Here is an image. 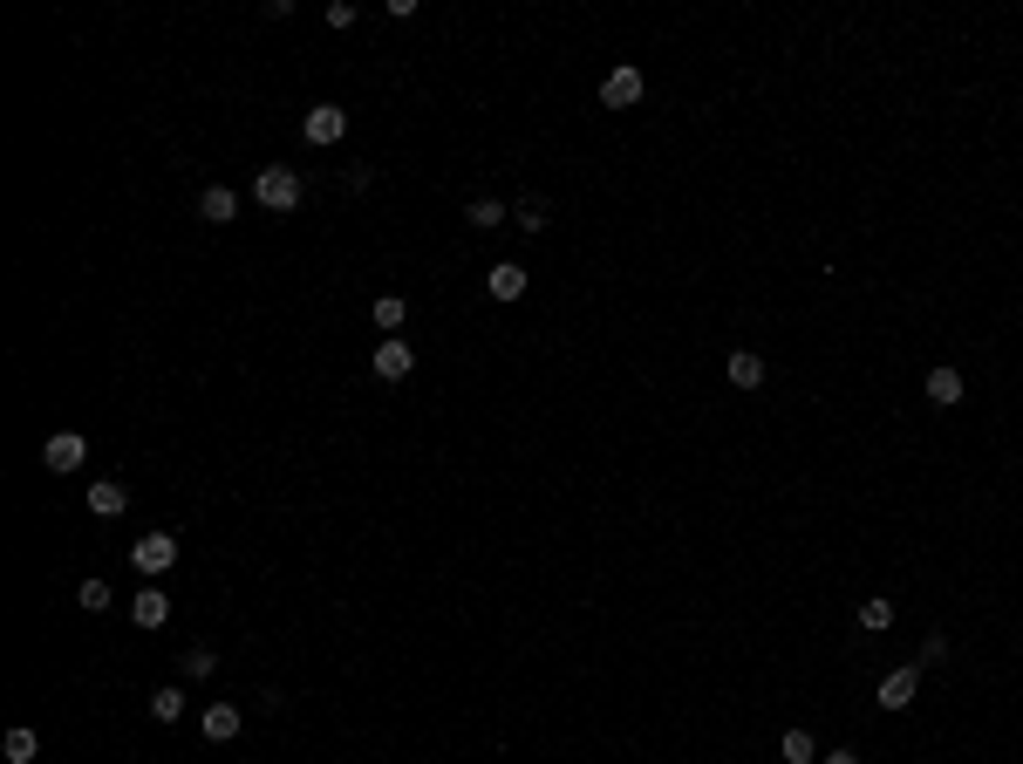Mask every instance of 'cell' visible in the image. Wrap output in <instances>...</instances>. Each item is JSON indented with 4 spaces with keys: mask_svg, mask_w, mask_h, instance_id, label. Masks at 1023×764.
I'll return each instance as SVG.
<instances>
[{
    "mask_svg": "<svg viewBox=\"0 0 1023 764\" xmlns=\"http://www.w3.org/2000/svg\"><path fill=\"white\" fill-rule=\"evenodd\" d=\"M253 198H260V212H294L301 205V178L287 164H266L260 178H253Z\"/></svg>",
    "mask_w": 1023,
    "mask_h": 764,
    "instance_id": "6da1fadb",
    "label": "cell"
},
{
    "mask_svg": "<svg viewBox=\"0 0 1023 764\" xmlns=\"http://www.w3.org/2000/svg\"><path fill=\"white\" fill-rule=\"evenodd\" d=\"M171 560H178V539H171V533H144V539H130V567L144 573V580H151V573H164Z\"/></svg>",
    "mask_w": 1023,
    "mask_h": 764,
    "instance_id": "7a4b0ae2",
    "label": "cell"
},
{
    "mask_svg": "<svg viewBox=\"0 0 1023 764\" xmlns=\"http://www.w3.org/2000/svg\"><path fill=\"white\" fill-rule=\"evenodd\" d=\"M301 130H307V144H341V137H348V110H335V103H314Z\"/></svg>",
    "mask_w": 1023,
    "mask_h": 764,
    "instance_id": "3957f363",
    "label": "cell"
},
{
    "mask_svg": "<svg viewBox=\"0 0 1023 764\" xmlns=\"http://www.w3.org/2000/svg\"><path fill=\"white\" fill-rule=\"evenodd\" d=\"M130 621H137L144 635H151V628H164V621H171V594H157L151 580H144V594L130 601Z\"/></svg>",
    "mask_w": 1023,
    "mask_h": 764,
    "instance_id": "277c9868",
    "label": "cell"
},
{
    "mask_svg": "<svg viewBox=\"0 0 1023 764\" xmlns=\"http://www.w3.org/2000/svg\"><path fill=\"white\" fill-rule=\"evenodd\" d=\"M601 103L607 110H628V103H642V69H614L601 82Z\"/></svg>",
    "mask_w": 1023,
    "mask_h": 764,
    "instance_id": "5b68a950",
    "label": "cell"
},
{
    "mask_svg": "<svg viewBox=\"0 0 1023 764\" xmlns=\"http://www.w3.org/2000/svg\"><path fill=\"white\" fill-rule=\"evenodd\" d=\"M82 451H89V444H82L76 430H55V437H48V451H41V464H48V471H76Z\"/></svg>",
    "mask_w": 1023,
    "mask_h": 764,
    "instance_id": "8992f818",
    "label": "cell"
},
{
    "mask_svg": "<svg viewBox=\"0 0 1023 764\" xmlns=\"http://www.w3.org/2000/svg\"><path fill=\"white\" fill-rule=\"evenodd\" d=\"M232 212H239V191L205 185V198H198V219H205V226H232Z\"/></svg>",
    "mask_w": 1023,
    "mask_h": 764,
    "instance_id": "52a82bcc",
    "label": "cell"
},
{
    "mask_svg": "<svg viewBox=\"0 0 1023 764\" xmlns=\"http://www.w3.org/2000/svg\"><path fill=\"white\" fill-rule=\"evenodd\" d=\"M914 683H921V669H914V662H908V669H894V676L880 683V710H908V703H914Z\"/></svg>",
    "mask_w": 1023,
    "mask_h": 764,
    "instance_id": "ba28073f",
    "label": "cell"
},
{
    "mask_svg": "<svg viewBox=\"0 0 1023 764\" xmlns=\"http://www.w3.org/2000/svg\"><path fill=\"white\" fill-rule=\"evenodd\" d=\"M410 369H417V355H410L403 342H382V348H376V376H382V382H403Z\"/></svg>",
    "mask_w": 1023,
    "mask_h": 764,
    "instance_id": "9c48e42d",
    "label": "cell"
},
{
    "mask_svg": "<svg viewBox=\"0 0 1023 764\" xmlns=\"http://www.w3.org/2000/svg\"><path fill=\"white\" fill-rule=\"evenodd\" d=\"M123 505H130V492H123L116 478H96V485H89V512H96V519H116Z\"/></svg>",
    "mask_w": 1023,
    "mask_h": 764,
    "instance_id": "30bf717a",
    "label": "cell"
},
{
    "mask_svg": "<svg viewBox=\"0 0 1023 764\" xmlns=\"http://www.w3.org/2000/svg\"><path fill=\"white\" fill-rule=\"evenodd\" d=\"M205 737H212V744H232V737H239V703H212V710H205Z\"/></svg>",
    "mask_w": 1023,
    "mask_h": 764,
    "instance_id": "8fae6325",
    "label": "cell"
},
{
    "mask_svg": "<svg viewBox=\"0 0 1023 764\" xmlns=\"http://www.w3.org/2000/svg\"><path fill=\"white\" fill-rule=\"evenodd\" d=\"M151 717H157V724H178V717H185V689L164 683V689L151 696Z\"/></svg>",
    "mask_w": 1023,
    "mask_h": 764,
    "instance_id": "7c38bea8",
    "label": "cell"
},
{
    "mask_svg": "<svg viewBox=\"0 0 1023 764\" xmlns=\"http://www.w3.org/2000/svg\"><path fill=\"white\" fill-rule=\"evenodd\" d=\"M492 294H498V301H519V294H526V267H512V260L492 267Z\"/></svg>",
    "mask_w": 1023,
    "mask_h": 764,
    "instance_id": "4fadbf2b",
    "label": "cell"
},
{
    "mask_svg": "<svg viewBox=\"0 0 1023 764\" xmlns=\"http://www.w3.org/2000/svg\"><path fill=\"white\" fill-rule=\"evenodd\" d=\"M928 396H935V403H962V369H935V376H928Z\"/></svg>",
    "mask_w": 1023,
    "mask_h": 764,
    "instance_id": "5bb4252c",
    "label": "cell"
},
{
    "mask_svg": "<svg viewBox=\"0 0 1023 764\" xmlns=\"http://www.w3.org/2000/svg\"><path fill=\"white\" fill-rule=\"evenodd\" d=\"M0 751H7V764H28L41 751V737H35V730H7V744H0Z\"/></svg>",
    "mask_w": 1023,
    "mask_h": 764,
    "instance_id": "9a60e30c",
    "label": "cell"
},
{
    "mask_svg": "<svg viewBox=\"0 0 1023 764\" xmlns=\"http://www.w3.org/2000/svg\"><path fill=\"white\" fill-rule=\"evenodd\" d=\"M730 382H737V389H758L764 362H758V355H730Z\"/></svg>",
    "mask_w": 1023,
    "mask_h": 764,
    "instance_id": "2e32d148",
    "label": "cell"
},
{
    "mask_svg": "<svg viewBox=\"0 0 1023 764\" xmlns=\"http://www.w3.org/2000/svg\"><path fill=\"white\" fill-rule=\"evenodd\" d=\"M860 628H873V635L894 628V601H860Z\"/></svg>",
    "mask_w": 1023,
    "mask_h": 764,
    "instance_id": "e0dca14e",
    "label": "cell"
},
{
    "mask_svg": "<svg viewBox=\"0 0 1023 764\" xmlns=\"http://www.w3.org/2000/svg\"><path fill=\"white\" fill-rule=\"evenodd\" d=\"M76 601H82L89 614H103V608H110V587H103V580H82V587H76Z\"/></svg>",
    "mask_w": 1023,
    "mask_h": 764,
    "instance_id": "ac0fdd59",
    "label": "cell"
},
{
    "mask_svg": "<svg viewBox=\"0 0 1023 764\" xmlns=\"http://www.w3.org/2000/svg\"><path fill=\"white\" fill-rule=\"evenodd\" d=\"M403 314H410V307L396 301V294H382V301H376V328H403Z\"/></svg>",
    "mask_w": 1023,
    "mask_h": 764,
    "instance_id": "d6986e66",
    "label": "cell"
},
{
    "mask_svg": "<svg viewBox=\"0 0 1023 764\" xmlns=\"http://www.w3.org/2000/svg\"><path fill=\"white\" fill-rule=\"evenodd\" d=\"M498 219H505V205H498V198H478V205H471V226H478V232L498 226Z\"/></svg>",
    "mask_w": 1023,
    "mask_h": 764,
    "instance_id": "ffe728a7",
    "label": "cell"
},
{
    "mask_svg": "<svg viewBox=\"0 0 1023 764\" xmlns=\"http://www.w3.org/2000/svg\"><path fill=\"white\" fill-rule=\"evenodd\" d=\"M212 669H219V655H212V649H191L185 655V676H191V683H198V676H212Z\"/></svg>",
    "mask_w": 1023,
    "mask_h": 764,
    "instance_id": "44dd1931",
    "label": "cell"
},
{
    "mask_svg": "<svg viewBox=\"0 0 1023 764\" xmlns=\"http://www.w3.org/2000/svg\"><path fill=\"white\" fill-rule=\"evenodd\" d=\"M785 758H792V764H812V737H805V730H785Z\"/></svg>",
    "mask_w": 1023,
    "mask_h": 764,
    "instance_id": "7402d4cb",
    "label": "cell"
},
{
    "mask_svg": "<svg viewBox=\"0 0 1023 764\" xmlns=\"http://www.w3.org/2000/svg\"><path fill=\"white\" fill-rule=\"evenodd\" d=\"M328 28H355V0H335L328 7Z\"/></svg>",
    "mask_w": 1023,
    "mask_h": 764,
    "instance_id": "603a6c76",
    "label": "cell"
},
{
    "mask_svg": "<svg viewBox=\"0 0 1023 764\" xmlns=\"http://www.w3.org/2000/svg\"><path fill=\"white\" fill-rule=\"evenodd\" d=\"M826 764H860V758H853V751H833V758H826Z\"/></svg>",
    "mask_w": 1023,
    "mask_h": 764,
    "instance_id": "cb8c5ba5",
    "label": "cell"
}]
</instances>
